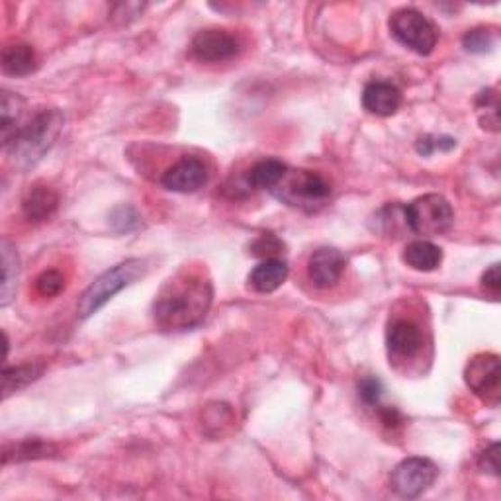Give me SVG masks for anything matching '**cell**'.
I'll list each match as a JSON object with an SVG mask.
<instances>
[{
	"mask_svg": "<svg viewBox=\"0 0 501 501\" xmlns=\"http://www.w3.org/2000/svg\"><path fill=\"white\" fill-rule=\"evenodd\" d=\"M212 302V280L200 270L185 269L155 296L153 320L163 332H188L206 320Z\"/></svg>",
	"mask_w": 501,
	"mask_h": 501,
	"instance_id": "6da1fadb",
	"label": "cell"
},
{
	"mask_svg": "<svg viewBox=\"0 0 501 501\" xmlns=\"http://www.w3.org/2000/svg\"><path fill=\"white\" fill-rule=\"evenodd\" d=\"M63 114L57 108H43L36 116L16 130L14 138L5 147L13 163L20 170L36 167L48 153L63 130Z\"/></svg>",
	"mask_w": 501,
	"mask_h": 501,
	"instance_id": "7a4b0ae2",
	"label": "cell"
},
{
	"mask_svg": "<svg viewBox=\"0 0 501 501\" xmlns=\"http://www.w3.org/2000/svg\"><path fill=\"white\" fill-rule=\"evenodd\" d=\"M145 263L141 259H128L123 263L108 269L106 272L90 284V287L81 294L77 304V314L81 320H88L95 314H98L114 296L120 294L123 288H128L140 277H143Z\"/></svg>",
	"mask_w": 501,
	"mask_h": 501,
	"instance_id": "3957f363",
	"label": "cell"
},
{
	"mask_svg": "<svg viewBox=\"0 0 501 501\" xmlns=\"http://www.w3.org/2000/svg\"><path fill=\"white\" fill-rule=\"evenodd\" d=\"M278 200L294 208L314 210L332 195V185L317 173L312 170H290L282 178L280 185L272 190Z\"/></svg>",
	"mask_w": 501,
	"mask_h": 501,
	"instance_id": "277c9868",
	"label": "cell"
},
{
	"mask_svg": "<svg viewBox=\"0 0 501 501\" xmlns=\"http://www.w3.org/2000/svg\"><path fill=\"white\" fill-rule=\"evenodd\" d=\"M404 218L414 233L421 237H437L451 230L454 212L445 196L425 195L407 204Z\"/></svg>",
	"mask_w": 501,
	"mask_h": 501,
	"instance_id": "5b68a950",
	"label": "cell"
},
{
	"mask_svg": "<svg viewBox=\"0 0 501 501\" xmlns=\"http://www.w3.org/2000/svg\"><path fill=\"white\" fill-rule=\"evenodd\" d=\"M390 32L396 41L417 55H431L439 40V32L433 22L415 8L396 10L390 18Z\"/></svg>",
	"mask_w": 501,
	"mask_h": 501,
	"instance_id": "8992f818",
	"label": "cell"
},
{
	"mask_svg": "<svg viewBox=\"0 0 501 501\" xmlns=\"http://www.w3.org/2000/svg\"><path fill=\"white\" fill-rule=\"evenodd\" d=\"M439 476L437 464L424 459V457H412L405 459L396 466L390 476V487L394 494L400 497L414 499L424 496L427 489L435 484Z\"/></svg>",
	"mask_w": 501,
	"mask_h": 501,
	"instance_id": "52a82bcc",
	"label": "cell"
},
{
	"mask_svg": "<svg viewBox=\"0 0 501 501\" xmlns=\"http://www.w3.org/2000/svg\"><path fill=\"white\" fill-rule=\"evenodd\" d=\"M466 386L484 402L497 405L499 402V382H501V369L499 357L494 352H480L476 355L464 370Z\"/></svg>",
	"mask_w": 501,
	"mask_h": 501,
	"instance_id": "ba28073f",
	"label": "cell"
},
{
	"mask_svg": "<svg viewBox=\"0 0 501 501\" xmlns=\"http://www.w3.org/2000/svg\"><path fill=\"white\" fill-rule=\"evenodd\" d=\"M208 182V169L198 157L185 155L182 159L165 170L161 177V185L170 192H180V195H188V192H196Z\"/></svg>",
	"mask_w": 501,
	"mask_h": 501,
	"instance_id": "9c48e42d",
	"label": "cell"
},
{
	"mask_svg": "<svg viewBox=\"0 0 501 501\" xmlns=\"http://www.w3.org/2000/svg\"><path fill=\"white\" fill-rule=\"evenodd\" d=\"M190 48L196 59L218 63L235 57L241 50V43H239L233 33L225 30H202L192 40Z\"/></svg>",
	"mask_w": 501,
	"mask_h": 501,
	"instance_id": "30bf717a",
	"label": "cell"
},
{
	"mask_svg": "<svg viewBox=\"0 0 501 501\" xmlns=\"http://www.w3.org/2000/svg\"><path fill=\"white\" fill-rule=\"evenodd\" d=\"M347 259L339 249L322 247L310 257L307 263V277L317 288H332L343 277Z\"/></svg>",
	"mask_w": 501,
	"mask_h": 501,
	"instance_id": "8fae6325",
	"label": "cell"
},
{
	"mask_svg": "<svg viewBox=\"0 0 501 501\" xmlns=\"http://www.w3.org/2000/svg\"><path fill=\"white\" fill-rule=\"evenodd\" d=\"M386 345L392 357L412 359L424 347V333L412 320H396L386 332Z\"/></svg>",
	"mask_w": 501,
	"mask_h": 501,
	"instance_id": "7c38bea8",
	"label": "cell"
},
{
	"mask_svg": "<svg viewBox=\"0 0 501 501\" xmlns=\"http://www.w3.org/2000/svg\"><path fill=\"white\" fill-rule=\"evenodd\" d=\"M402 95L392 83L372 81L362 90V106L369 114L380 118L394 116L400 110Z\"/></svg>",
	"mask_w": 501,
	"mask_h": 501,
	"instance_id": "4fadbf2b",
	"label": "cell"
},
{
	"mask_svg": "<svg viewBox=\"0 0 501 501\" xmlns=\"http://www.w3.org/2000/svg\"><path fill=\"white\" fill-rule=\"evenodd\" d=\"M57 204H59L57 192L45 182H36L22 198V210H24V215L30 222H43L57 210Z\"/></svg>",
	"mask_w": 501,
	"mask_h": 501,
	"instance_id": "5bb4252c",
	"label": "cell"
},
{
	"mask_svg": "<svg viewBox=\"0 0 501 501\" xmlns=\"http://www.w3.org/2000/svg\"><path fill=\"white\" fill-rule=\"evenodd\" d=\"M288 278V265L282 259H265L249 275V287L260 292L270 294L278 290Z\"/></svg>",
	"mask_w": 501,
	"mask_h": 501,
	"instance_id": "9a60e30c",
	"label": "cell"
},
{
	"mask_svg": "<svg viewBox=\"0 0 501 501\" xmlns=\"http://www.w3.org/2000/svg\"><path fill=\"white\" fill-rule=\"evenodd\" d=\"M38 67V57L28 43H10L3 50V71L10 77H28Z\"/></svg>",
	"mask_w": 501,
	"mask_h": 501,
	"instance_id": "2e32d148",
	"label": "cell"
},
{
	"mask_svg": "<svg viewBox=\"0 0 501 501\" xmlns=\"http://www.w3.org/2000/svg\"><path fill=\"white\" fill-rule=\"evenodd\" d=\"M288 167L278 159H263V161L255 163L247 173V187L257 190H275L282 178L287 177Z\"/></svg>",
	"mask_w": 501,
	"mask_h": 501,
	"instance_id": "e0dca14e",
	"label": "cell"
},
{
	"mask_svg": "<svg viewBox=\"0 0 501 501\" xmlns=\"http://www.w3.org/2000/svg\"><path fill=\"white\" fill-rule=\"evenodd\" d=\"M404 263L419 272H431L439 269L442 263V250L435 243L419 239V241L409 243L404 250Z\"/></svg>",
	"mask_w": 501,
	"mask_h": 501,
	"instance_id": "ac0fdd59",
	"label": "cell"
},
{
	"mask_svg": "<svg viewBox=\"0 0 501 501\" xmlns=\"http://www.w3.org/2000/svg\"><path fill=\"white\" fill-rule=\"evenodd\" d=\"M22 108H24V100L18 95L10 93V90H3V96H0V130H3L5 147L14 138L16 130L20 128L18 122L22 118Z\"/></svg>",
	"mask_w": 501,
	"mask_h": 501,
	"instance_id": "d6986e66",
	"label": "cell"
},
{
	"mask_svg": "<svg viewBox=\"0 0 501 501\" xmlns=\"http://www.w3.org/2000/svg\"><path fill=\"white\" fill-rule=\"evenodd\" d=\"M43 372V364H18L13 369H5L3 372V396L5 400L14 392H20L22 388H26L32 382H36Z\"/></svg>",
	"mask_w": 501,
	"mask_h": 501,
	"instance_id": "ffe728a7",
	"label": "cell"
},
{
	"mask_svg": "<svg viewBox=\"0 0 501 501\" xmlns=\"http://www.w3.org/2000/svg\"><path fill=\"white\" fill-rule=\"evenodd\" d=\"M0 255H3V288H0V304L8 305L13 296L16 294V278H18V253L6 239L0 243Z\"/></svg>",
	"mask_w": 501,
	"mask_h": 501,
	"instance_id": "44dd1931",
	"label": "cell"
},
{
	"mask_svg": "<svg viewBox=\"0 0 501 501\" xmlns=\"http://www.w3.org/2000/svg\"><path fill=\"white\" fill-rule=\"evenodd\" d=\"M53 451L51 445L43 442L40 439H28L22 441L18 445H8L5 447V464L8 462H20V460H30V459H45L50 457V452Z\"/></svg>",
	"mask_w": 501,
	"mask_h": 501,
	"instance_id": "7402d4cb",
	"label": "cell"
},
{
	"mask_svg": "<svg viewBox=\"0 0 501 501\" xmlns=\"http://www.w3.org/2000/svg\"><path fill=\"white\" fill-rule=\"evenodd\" d=\"M476 108L484 130L499 132V100L494 88H484L476 96Z\"/></svg>",
	"mask_w": 501,
	"mask_h": 501,
	"instance_id": "603a6c76",
	"label": "cell"
},
{
	"mask_svg": "<svg viewBox=\"0 0 501 501\" xmlns=\"http://www.w3.org/2000/svg\"><path fill=\"white\" fill-rule=\"evenodd\" d=\"M496 41H497L496 32L489 28H474L470 32H466L462 38L464 50L476 53V55H484V53L494 51Z\"/></svg>",
	"mask_w": 501,
	"mask_h": 501,
	"instance_id": "cb8c5ba5",
	"label": "cell"
},
{
	"mask_svg": "<svg viewBox=\"0 0 501 501\" xmlns=\"http://www.w3.org/2000/svg\"><path fill=\"white\" fill-rule=\"evenodd\" d=\"M65 288V278L59 270H43L36 280V290L43 298H53Z\"/></svg>",
	"mask_w": 501,
	"mask_h": 501,
	"instance_id": "d4e9b609",
	"label": "cell"
},
{
	"mask_svg": "<svg viewBox=\"0 0 501 501\" xmlns=\"http://www.w3.org/2000/svg\"><path fill=\"white\" fill-rule=\"evenodd\" d=\"M452 147H457V141L452 138H435V135H425V138H419V141L415 143V150L419 155L429 157L439 151H451Z\"/></svg>",
	"mask_w": 501,
	"mask_h": 501,
	"instance_id": "484cf974",
	"label": "cell"
},
{
	"mask_svg": "<svg viewBox=\"0 0 501 501\" xmlns=\"http://www.w3.org/2000/svg\"><path fill=\"white\" fill-rule=\"evenodd\" d=\"M382 392H384V386L378 378H374V376H367V378H362L359 382V396L367 405H378Z\"/></svg>",
	"mask_w": 501,
	"mask_h": 501,
	"instance_id": "4316f807",
	"label": "cell"
},
{
	"mask_svg": "<svg viewBox=\"0 0 501 501\" xmlns=\"http://www.w3.org/2000/svg\"><path fill=\"white\" fill-rule=\"evenodd\" d=\"M499 445L494 442V445H489L482 454L480 459H478V466H480V470L486 474H492V476H499Z\"/></svg>",
	"mask_w": 501,
	"mask_h": 501,
	"instance_id": "83f0119b",
	"label": "cell"
},
{
	"mask_svg": "<svg viewBox=\"0 0 501 501\" xmlns=\"http://www.w3.org/2000/svg\"><path fill=\"white\" fill-rule=\"evenodd\" d=\"M280 249H282V243L278 241L277 237H272V235H263V237H260L259 241L253 245V253H255V255H259V257L277 259V257H272V255L280 253Z\"/></svg>",
	"mask_w": 501,
	"mask_h": 501,
	"instance_id": "f1b7e54d",
	"label": "cell"
},
{
	"mask_svg": "<svg viewBox=\"0 0 501 501\" xmlns=\"http://www.w3.org/2000/svg\"><path fill=\"white\" fill-rule=\"evenodd\" d=\"M482 284L486 288L497 292L501 288V275H499V265H492L482 277Z\"/></svg>",
	"mask_w": 501,
	"mask_h": 501,
	"instance_id": "f546056e",
	"label": "cell"
},
{
	"mask_svg": "<svg viewBox=\"0 0 501 501\" xmlns=\"http://www.w3.org/2000/svg\"><path fill=\"white\" fill-rule=\"evenodd\" d=\"M382 421L388 427H394V425L400 424V414H397L394 407H384L382 409Z\"/></svg>",
	"mask_w": 501,
	"mask_h": 501,
	"instance_id": "4dcf8cb0",
	"label": "cell"
}]
</instances>
